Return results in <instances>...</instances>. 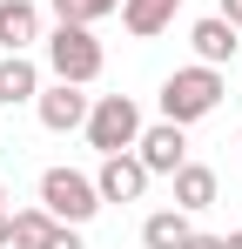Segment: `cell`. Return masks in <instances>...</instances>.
<instances>
[{
    "mask_svg": "<svg viewBox=\"0 0 242 249\" xmlns=\"http://www.w3.org/2000/svg\"><path fill=\"white\" fill-rule=\"evenodd\" d=\"M182 249H222V236H202V229H189V243Z\"/></svg>",
    "mask_w": 242,
    "mask_h": 249,
    "instance_id": "17",
    "label": "cell"
},
{
    "mask_svg": "<svg viewBox=\"0 0 242 249\" xmlns=\"http://www.w3.org/2000/svg\"><path fill=\"white\" fill-rule=\"evenodd\" d=\"M40 61L34 54H0V108H20V101H34L40 94Z\"/></svg>",
    "mask_w": 242,
    "mask_h": 249,
    "instance_id": "10",
    "label": "cell"
},
{
    "mask_svg": "<svg viewBox=\"0 0 242 249\" xmlns=\"http://www.w3.org/2000/svg\"><path fill=\"white\" fill-rule=\"evenodd\" d=\"M175 209H189V215H202V209H215V168H202V162H182L175 175Z\"/></svg>",
    "mask_w": 242,
    "mask_h": 249,
    "instance_id": "11",
    "label": "cell"
},
{
    "mask_svg": "<svg viewBox=\"0 0 242 249\" xmlns=\"http://www.w3.org/2000/svg\"><path fill=\"white\" fill-rule=\"evenodd\" d=\"M189 229H195L189 209H155V215L141 222V243H148V249H182V243H189Z\"/></svg>",
    "mask_w": 242,
    "mask_h": 249,
    "instance_id": "13",
    "label": "cell"
},
{
    "mask_svg": "<svg viewBox=\"0 0 242 249\" xmlns=\"http://www.w3.org/2000/svg\"><path fill=\"white\" fill-rule=\"evenodd\" d=\"M0 209H7V189H0Z\"/></svg>",
    "mask_w": 242,
    "mask_h": 249,
    "instance_id": "21",
    "label": "cell"
},
{
    "mask_svg": "<svg viewBox=\"0 0 242 249\" xmlns=\"http://www.w3.org/2000/svg\"><path fill=\"white\" fill-rule=\"evenodd\" d=\"M135 155H141V168H148V175H175V168L189 162V135H182V122H155V128H141Z\"/></svg>",
    "mask_w": 242,
    "mask_h": 249,
    "instance_id": "7",
    "label": "cell"
},
{
    "mask_svg": "<svg viewBox=\"0 0 242 249\" xmlns=\"http://www.w3.org/2000/svg\"><path fill=\"white\" fill-rule=\"evenodd\" d=\"M47 249H87V243H81V229H68V222H54V236H47Z\"/></svg>",
    "mask_w": 242,
    "mask_h": 249,
    "instance_id": "16",
    "label": "cell"
},
{
    "mask_svg": "<svg viewBox=\"0 0 242 249\" xmlns=\"http://www.w3.org/2000/svg\"><path fill=\"white\" fill-rule=\"evenodd\" d=\"M141 108H135V94H94V108H87V148L94 155H128L135 142H141Z\"/></svg>",
    "mask_w": 242,
    "mask_h": 249,
    "instance_id": "2",
    "label": "cell"
},
{
    "mask_svg": "<svg viewBox=\"0 0 242 249\" xmlns=\"http://www.w3.org/2000/svg\"><path fill=\"white\" fill-rule=\"evenodd\" d=\"M87 108H94V94H87L81 81H47L34 94V115H40L47 135H74V128H87Z\"/></svg>",
    "mask_w": 242,
    "mask_h": 249,
    "instance_id": "5",
    "label": "cell"
},
{
    "mask_svg": "<svg viewBox=\"0 0 242 249\" xmlns=\"http://www.w3.org/2000/svg\"><path fill=\"white\" fill-rule=\"evenodd\" d=\"M222 20H236V27H242V0H222Z\"/></svg>",
    "mask_w": 242,
    "mask_h": 249,
    "instance_id": "19",
    "label": "cell"
},
{
    "mask_svg": "<svg viewBox=\"0 0 242 249\" xmlns=\"http://www.w3.org/2000/svg\"><path fill=\"white\" fill-rule=\"evenodd\" d=\"M47 236H54V215H47V209H14V243L7 249H47Z\"/></svg>",
    "mask_w": 242,
    "mask_h": 249,
    "instance_id": "14",
    "label": "cell"
},
{
    "mask_svg": "<svg viewBox=\"0 0 242 249\" xmlns=\"http://www.w3.org/2000/svg\"><path fill=\"white\" fill-rule=\"evenodd\" d=\"M148 168H141V155L128 148V155H101V168H94V189H101V202H141L148 196Z\"/></svg>",
    "mask_w": 242,
    "mask_h": 249,
    "instance_id": "6",
    "label": "cell"
},
{
    "mask_svg": "<svg viewBox=\"0 0 242 249\" xmlns=\"http://www.w3.org/2000/svg\"><path fill=\"white\" fill-rule=\"evenodd\" d=\"M222 249H242V229H229V236H222Z\"/></svg>",
    "mask_w": 242,
    "mask_h": 249,
    "instance_id": "20",
    "label": "cell"
},
{
    "mask_svg": "<svg viewBox=\"0 0 242 249\" xmlns=\"http://www.w3.org/2000/svg\"><path fill=\"white\" fill-rule=\"evenodd\" d=\"M175 7H182V0H121V27H128L135 41H155L161 27L175 20Z\"/></svg>",
    "mask_w": 242,
    "mask_h": 249,
    "instance_id": "12",
    "label": "cell"
},
{
    "mask_svg": "<svg viewBox=\"0 0 242 249\" xmlns=\"http://www.w3.org/2000/svg\"><path fill=\"white\" fill-rule=\"evenodd\" d=\"M14 243V209H0V249Z\"/></svg>",
    "mask_w": 242,
    "mask_h": 249,
    "instance_id": "18",
    "label": "cell"
},
{
    "mask_svg": "<svg viewBox=\"0 0 242 249\" xmlns=\"http://www.w3.org/2000/svg\"><path fill=\"white\" fill-rule=\"evenodd\" d=\"M101 41H94V27H74V20H61L54 34H47V74L54 81H101Z\"/></svg>",
    "mask_w": 242,
    "mask_h": 249,
    "instance_id": "3",
    "label": "cell"
},
{
    "mask_svg": "<svg viewBox=\"0 0 242 249\" xmlns=\"http://www.w3.org/2000/svg\"><path fill=\"white\" fill-rule=\"evenodd\" d=\"M47 7H54V20H74V27H94V20L121 14V0H47Z\"/></svg>",
    "mask_w": 242,
    "mask_h": 249,
    "instance_id": "15",
    "label": "cell"
},
{
    "mask_svg": "<svg viewBox=\"0 0 242 249\" xmlns=\"http://www.w3.org/2000/svg\"><path fill=\"white\" fill-rule=\"evenodd\" d=\"M40 41V7L34 0H0V54H27Z\"/></svg>",
    "mask_w": 242,
    "mask_h": 249,
    "instance_id": "9",
    "label": "cell"
},
{
    "mask_svg": "<svg viewBox=\"0 0 242 249\" xmlns=\"http://www.w3.org/2000/svg\"><path fill=\"white\" fill-rule=\"evenodd\" d=\"M40 209H47L54 222L81 229V222L101 215V189H94V175H81V168H47V175H40Z\"/></svg>",
    "mask_w": 242,
    "mask_h": 249,
    "instance_id": "4",
    "label": "cell"
},
{
    "mask_svg": "<svg viewBox=\"0 0 242 249\" xmlns=\"http://www.w3.org/2000/svg\"><path fill=\"white\" fill-rule=\"evenodd\" d=\"M222 94H229V81H222V68H208V61H189V68H175L168 81H161V122H202V115H215L222 108Z\"/></svg>",
    "mask_w": 242,
    "mask_h": 249,
    "instance_id": "1",
    "label": "cell"
},
{
    "mask_svg": "<svg viewBox=\"0 0 242 249\" xmlns=\"http://www.w3.org/2000/svg\"><path fill=\"white\" fill-rule=\"evenodd\" d=\"M189 47H195V61H208V68H229L236 47H242V27H236V20H222V14H208V20L189 27Z\"/></svg>",
    "mask_w": 242,
    "mask_h": 249,
    "instance_id": "8",
    "label": "cell"
}]
</instances>
